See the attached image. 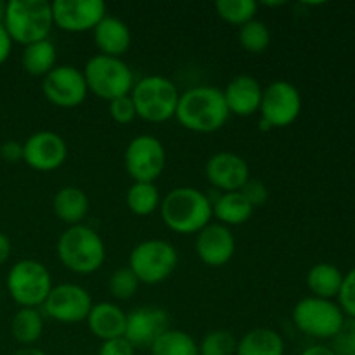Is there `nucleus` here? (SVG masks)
I'll return each mask as SVG.
<instances>
[{
  "instance_id": "1",
  "label": "nucleus",
  "mask_w": 355,
  "mask_h": 355,
  "mask_svg": "<svg viewBox=\"0 0 355 355\" xmlns=\"http://www.w3.org/2000/svg\"><path fill=\"white\" fill-rule=\"evenodd\" d=\"M229 113L222 89L198 85L180 94L175 118L186 130L194 134H214L227 123Z\"/></svg>"
},
{
  "instance_id": "2",
  "label": "nucleus",
  "mask_w": 355,
  "mask_h": 355,
  "mask_svg": "<svg viewBox=\"0 0 355 355\" xmlns=\"http://www.w3.org/2000/svg\"><path fill=\"white\" fill-rule=\"evenodd\" d=\"M159 215L166 227L175 234H198L214 218L211 200L198 187L182 186L162 198Z\"/></svg>"
},
{
  "instance_id": "3",
  "label": "nucleus",
  "mask_w": 355,
  "mask_h": 355,
  "mask_svg": "<svg viewBox=\"0 0 355 355\" xmlns=\"http://www.w3.org/2000/svg\"><path fill=\"white\" fill-rule=\"evenodd\" d=\"M58 259L69 272L89 276L106 262V245L96 229L85 224L71 225L58 239Z\"/></svg>"
},
{
  "instance_id": "4",
  "label": "nucleus",
  "mask_w": 355,
  "mask_h": 355,
  "mask_svg": "<svg viewBox=\"0 0 355 355\" xmlns=\"http://www.w3.org/2000/svg\"><path fill=\"white\" fill-rule=\"evenodd\" d=\"M3 28L12 44L23 47L47 40L54 28L52 7L47 0H9Z\"/></svg>"
},
{
  "instance_id": "5",
  "label": "nucleus",
  "mask_w": 355,
  "mask_h": 355,
  "mask_svg": "<svg viewBox=\"0 0 355 355\" xmlns=\"http://www.w3.org/2000/svg\"><path fill=\"white\" fill-rule=\"evenodd\" d=\"M132 103L137 118L148 123H165L175 118L180 92L175 83L163 75L142 76L132 87Z\"/></svg>"
},
{
  "instance_id": "6",
  "label": "nucleus",
  "mask_w": 355,
  "mask_h": 355,
  "mask_svg": "<svg viewBox=\"0 0 355 355\" xmlns=\"http://www.w3.org/2000/svg\"><path fill=\"white\" fill-rule=\"evenodd\" d=\"M87 89L103 101H113L118 97L130 96L135 78L130 66L121 58L110 55H92L83 66Z\"/></svg>"
},
{
  "instance_id": "7",
  "label": "nucleus",
  "mask_w": 355,
  "mask_h": 355,
  "mask_svg": "<svg viewBox=\"0 0 355 355\" xmlns=\"http://www.w3.org/2000/svg\"><path fill=\"white\" fill-rule=\"evenodd\" d=\"M179 253L166 239H146L137 243L128 255V269L135 274L141 284L163 283L175 272Z\"/></svg>"
},
{
  "instance_id": "8",
  "label": "nucleus",
  "mask_w": 355,
  "mask_h": 355,
  "mask_svg": "<svg viewBox=\"0 0 355 355\" xmlns=\"http://www.w3.org/2000/svg\"><path fill=\"white\" fill-rule=\"evenodd\" d=\"M6 286L19 309H40L54 283L49 269L40 260L23 259L9 269Z\"/></svg>"
},
{
  "instance_id": "9",
  "label": "nucleus",
  "mask_w": 355,
  "mask_h": 355,
  "mask_svg": "<svg viewBox=\"0 0 355 355\" xmlns=\"http://www.w3.org/2000/svg\"><path fill=\"white\" fill-rule=\"evenodd\" d=\"M298 331L318 340H333L345 322V314L338 304L318 297H305L291 312Z\"/></svg>"
},
{
  "instance_id": "10",
  "label": "nucleus",
  "mask_w": 355,
  "mask_h": 355,
  "mask_svg": "<svg viewBox=\"0 0 355 355\" xmlns=\"http://www.w3.org/2000/svg\"><path fill=\"white\" fill-rule=\"evenodd\" d=\"M125 170L134 182H153L159 179L166 166L163 142L151 134L135 135L123 155Z\"/></svg>"
},
{
  "instance_id": "11",
  "label": "nucleus",
  "mask_w": 355,
  "mask_h": 355,
  "mask_svg": "<svg viewBox=\"0 0 355 355\" xmlns=\"http://www.w3.org/2000/svg\"><path fill=\"white\" fill-rule=\"evenodd\" d=\"M302 94L293 83L286 80H276L263 87L260 120L270 128H286L298 120L302 113Z\"/></svg>"
},
{
  "instance_id": "12",
  "label": "nucleus",
  "mask_w": 355,
  "mask_h": 355,
  "mask_svg": "<svg viewBox=\"0 0 355 355\" xmlns=\"http://www.w3.org/2000/svg\"><path fill=\"white\" fill-rule=\"evenodd\" d=\"M94 302L89 291L75 283L55 284L42 305V314L61 324L85 322Z\"/></svg>"
},
{
  "instance_id": "13",
  "label": "nucleus",
  "mask_w": 355,
  "mask_h": 355,
  "mask_svg": "<svg viewBox=\"0 0 355 355\" xmlns=\"http://www.w3.org/2000/svg\"><path fill=\"white\" fill-rule=\"evenodd\" d=\"M42 92L51 104L68 110L85 103L89 89L82 69L73 64H59L42 78Z\"/></svg>"
},
{
  "instance_id": "14",
  "label": "nucleus",
  "mask_w": 355,
  "mask_h": 355,
  "mask_svg": "<svg viewBox=\"0 0 355 355\" xmlns=\"http://www.w3.org/2000/svg\"><path fill=\"white\" fill-rule=\"evenodd\" d=\"M66 159L68 144L58 132L38 130L23 142V162L35 172H55Z\"/></svg>"
},
{
  "instance_id": "15",
  "label": "nucleus",
  "mask_w": 355,
  "mask_h": 355,
  "mask_svg": "<svg viewBox=\"0 0 355 355\" xmlns=\"http://www.w3.org/2000/svg\"><path fill=\"white\" fill-rule=\"evenodd\" d=\"M51 7L54 26L66 33L92 31L107 14L103 0H54Z\"/></svg>"
},
{
  "instance_id": "16",
  "label": "nucleus",
  "mask_w": 355,
  "mask_h": 355,
  "mask_svg": "<svg viewBox=\"0 0 355 355\" xmlns=\"http://www.w3.org/2000/svg\"><path fill=\"white\" fill-rule=\"evenodd\" d=\"M205 175L208 182L220 193L241 191L243 186L252 179L246 159L231 151L211 155L205 165Z\"/></svg>"
},
{
  "instance_id": "17",
  "label": "nucleus",
  "mask_w": 355,
  "mask_h": 355,
  "mask_svg": "<svg viewBox=\"0 0 355 355\" xmlns=\"http://www.w3.org/2000/svg\"><path fill=\"white\" fill-rule=\"evenodd\" d=\"M198 259L207 267H224L236 253V238L231 227L210 222L196 234L194 241Z\"/></svg>"
},
{
  "instance_id": "18",
  "label": "nucleus",
  "mask_w": 355,
  "mask_h": 355,
  "mask_svg": "<svg viewBox=\"0 0 355 355\" xmlns=\"http://www.w3.org/2000/svg\"><path fill=\"white\" fill-rule=\"evenodd\" d=\"M168 314L163 309L148 305L134 309L127 314L125 338L135 349H149L159 335L168 329Z\"/></svg>"
},
{
  "instance_id": "19",
  "label": "nucleus",
  "mask_w": 355,
  "mask_h": 355,
  "mask_svg": "<svg viewBox=\"0 0 355 355\" xmlns=\"http://www.w3.org/2000/svg\"><path fill=\"white\" fill-rule=\"evenodd\" d=\"M224 92L225 104L231 114L236 116H253L260 111L262 104L263 87L260 85L259 80L252 75H238L222 89Z\"/></svg>"
},
{
  "instance_id": "20",
  "label": "nucleus",
  "mask_w": 355,
  "mask_h": 355,
  "mask_svg": "<svg viewBox=\"0 0 355 355\" xmlns=\"http://www.w3.org/2000/svg\"><path fill=\"white\" fill-rule=\"evenodd\" d=\"M87 328L101 342L125 336L127 312L113 302H97L92 305L85 319Z\"/></svg>"
},
{
  "instance_id": "21",
  "label": "nucleus",
  "mask_w": 355,
  "mask_h": 355,
  "mask_svg": "<svg viewBox=\"0 0 355 355\" xmlns=\"http://www.w3.org/2000/svg\"><path fill=\"white\" fill-rule=\"evenodd\" d=\"M92 35L99 54L110 55V58H121L127 54L132 45V33L128 24L120 17L110 16V14H106L99 21V24L92 30Z\"/></svg>"
},
{
  "instance_id": "22",
  "label": "nucleus",
  "mask_w": 355,
  "mask_h": 355,
  "mask_svg": "<svg viewBox=\"0 0 355 355\" xmlns=\"http://www.w3.org/2000/svg\"><path fill=\"white\" fill-rule=\"evenodd\" d=\"M89 196L83 189L75 186H64L52 198V210L55 217L68 227L78 225L89 215Z\"/></svg>"
},
{
  "instance_id": "23",
  "label": "nucleus",
  "mask_w": 355,
  "mask_h": 355,
  "mask_svg": "<svg viewBox=\"0 0 355 355\" xmlns=\"http://www.w3.org/2000/svg\"><path fill=\"white\" fill-rule=\"evenodd\" d=\"M211 210L218 224L225 227H236L246 224L252 218L255 208L243 196L241 191H234V193H222L217 200L211 201Z\"/></svg>"
},
{
  "instance_id": "24",
  "label": "nucleus",
  "mask_w": 355,
  "mask_h": 355,
  "mask_svg": "<svg viewBox=\"0 0 355 355\" xmlns=\"http://www.w3.org/2000/svg\"><path fill=\"white\" fill-rule=\"evenodd\" d=\"M284 340L272 328H253L238 340L236 355H284Z\"/></svg>"
},
{
  "instance_id": "25",
  "label": "nucleus",
  "mask_w": 355,
  "mask_h": 355,
  "mask_svg": "<svg viewBox=\"0 0 355 355\" xmlns=\"http://www.w3.org/2000/svg\"><path fill=\"white\" fill-rule=\"evenodd\" d=\"M55 62H58V49L52 44L51 38L23 47L21 66H23L28 75L44 78L45 75H49L58 66Z\"/></svg>"
},
{
  "instance_id": "26",
  "label": "nucleus",
  "mask_w": 355,
  "mask_h": 355,
  "mask_svg": "<svg viewBox=\"0 0 355 355\" xmlns=\"http://www.w3.org/2000/svg\"><path fill=\"white\" fill-rule=\"evenodd\" d=\"M305 281H307V288L311 290L312 297L331 300L338 297L343 283V272L333 263L321 262L311 267Z\"/></svg>"
},
{
  "instance_id": "27",
  "label": "nucleus",
  "mask_w": 355,
  "mask_h": 355,
  "mask_svg": "<svg viewBox=\"0 0 355 355\" xmlns=\"http://www.w3.org/2000/svg\"><path fill=\"white\" fill-rule=\"evenodd\" d=\"M44 314L40 309H17L10 319V335L19 345L33 347L44 335Z\"/></svg>"
},
{
  "instance_id": "28",
  "label": "nucleus",
  "mask_w": 355,
  "mask_h": 355,
  "mask_svg": "<svg viewBox=\"0 0 355 355\" xmlns=\"http://www.w3.org/2000/svg\"><path fill=\"white\" fill-rule=\"evenodd\" d=\"M127 208L137 217H148L162 205V194L156 184L153 182H134L127 191Z\"/></svg>"
},
{
  "instance_id": "29",
  "label": "nucleus",
  "mask_w": 355,
  "mask_h": 355,
  "mask_svg": "<svg viewBox=\"0 0 355 355\" xmlns=\"http://www.w3.org/2000/svg\"><path fill=\"white\" fill-rule=\"evenodd\" d=\"M151 355H200L198 342L182 329L168 328L149 347Z\"/></svg>"
},
{
  "instance_id": "30",
  "label": "nucleus",
  "mask_w": 355,
  "mask_h": 355,
  "mask_svg": "<svg viewBox=\"0 0 355 355\" xmlns=\"http://www.w3.org/2000/svg\"><path fill=\"white\" fill-rule=\"evenodd\" d=\"M259 3L255 0H217L215 12L224 23L241 28L243 24L255 19Z\"/></svg>"
},
{
  "instance_id": "31",
  "label": "nucleus",
  "mask_w": 355,
  "mask_h": 355,
  "mask_svg": "<svg viewBox=\"0 0 355 355\" xmlns=\"http://www.w3.org/2000/svg\"><path fill=\"white\" fill-rule=\"evenodd\" d=\"M238 42L246 52L260 54L270 45V30L263 21L253 19L243 24L238 31Z\"/></svg>"
},
{
  "instance_id": "32",
  "label": "nucleus",
  "mask_w": 355,
  "mask_h": 355,
  "mask_svg": "<svg viewBox=\"0 0 355 355\" xmlns=\"http://www.w3.org/2000/svg\"><path fill=\"white\" fill-rule=\"evenodd\" d=\"M238 338L229 329H211L198 343L200 355H236Z\"/></svg>"
},
{
  "instance_id": "33",
  "label": "nucleus",
  "mask_w": 355,
  "mask_h": 355,
  "mask_svg": "<svg viewBox=\"0 0 355 355\" xmlns=\"http://www.w3.org/2000/svg\"><path fill=\"white\" fill-rule=\"evenodd\" d=\"M139 279L135 277V274L132 272L128 267H121V269H116L110 276V281H107V288H110L111 297L116 298V300H130L139 290Z\"/></svg>"
},
{
  "instance_id": "34",
  "label": "nucleus",
  "mask_w": 355,
  "mask_h": 355,
  "mask_svg": "<svg viewBox=\"0 0 355 355\" xmlns=\"http://www.w3.org/2000/svg\"><path fill=\"white\" fill-rule=\"evenodd\" d=\"M110 116L114 123L118 125H130L132 121L137 118V113H135V106L132 103L130 96L118 97V99L110 101Z\"/></svg>"
},
{
  "instance_id": "35",
  "label": "nucleus",
  "mask_w": 355,
  "mask_h": 355,
  "mask_svg": "<svg viewBox=\"0 0 355 355\" xmlns=\"http://www.w3.org/2000/svg\"><path fill=\"white\" fill-rule=\"evenodd\" d=\"M336 298H338V305L343 314L355 319V267L343 274V283Z\"/></svg>"
},
{
  "instance_id": "36",
  "label": "nucleus",
  "mask_w": 355,
  "mask_h": 355,
  "mask_svg": "<svg viewBox=\"0 0 355 355\" xmlns=\"http://www.w3.org/2000/svg\"><path fill=\"white\" fill-rule=\"evenodd\" d=\"M331 349L336 355H355V319H345L338 335L333 338Z\"/></svg>"
},
{
  "instance_id": "37",
  "label": "nucleus",
  "mask_w": 355,
  "mask_h": 355,
  "mask_svg": "<svg viewBox=\"0 0 355 355\" xmlns=\"http://www.w3.org/2000/svg\"><path fill=\"white\" fill-rule=\"evenodd\" d=\"M241 194L250 201V205H252L253 208L262 207L267 201V198H269V191H267L266 184L259 179H250L248 182L243 186Z\"/></svg>"
},
{
  "instance_id": "38",
  "label": "nucleus",
  "mask_w": 355,
  "mask_h": 355,
  "mask_svg": "<svg viewBox=\"0 0 355 355\" xmlns=\"http://www.w3.org/2000/svg\"><path fill=\"white\" fill-rule=\"evenodd\" d=\"M135 347L128 342L125 336L101 343L99 354L97 355H135Z\"/></svg>"
},
{
  "instance_id": "39",
  "label": "nucleus",
  "mask_w": 355,
  "mask_h": 355,
  "mask_svg": "<svg viewBox=\"0 0 355 355\" xmlns=\"http://www.w3.org/2000/svg\"><path fill=\"white\" fill-rule=\"evenodd\" d=\"M0 158L7 163H17L23 159V144L17 141H6L0 146Z\"/></svg>"
},
{
  "instance_id": "40",
  "label": "nucleus",
  "mask_w": 355,
  "mask_h": 355,
  "mask_svg": "<svg viewBox=\"0 0 355 355\" xmlns=\"http://www.w3.org/2000/svg\"><path fill=\"white\" fill-rule=\"evenodd\" d=\"M10 52H12V40H10L3 24H0V66L9 59Z\"/></svg>"
},
{
  "instance_id": "41",
  "label": "nucleus",
  "mask_w": 355,
  "mask_h": 355,
  "mask_svg": "<svg viewBox=\"0 0 355 355\" xmlns=\"http://www.w3.org/2000/svg\"><path fill=\"white\" fill-rule=\"evenodd\" d=\"M10 253H12V243L9 236L6 232H0V266H3L10 259Z\"/></svg>"
},
{
  "instance_id": "42",
  "label": "nucleus",
  "mask_w": 355,
  "mask_h": 355,
  "mask_svg": "<svg viewBox=\"0 0 355 355\" xmlns=\"http://www.w3.org/2000/svg\"><path fill=\"white\" fill-rule=\"evenodd\" d=\"M300 355H336L333 352L331 347H326V345H312L307 347Z\"/></svg>"
},
{
  "instance_id": "43",
  "label": "nucleus",
  "mask_w": 355,
  "mask_h": 355,
  "mask_svg": "<svg viewBox=\"0 0 355 355\" xmlns=\"http://www.w3.org/2000/svg\"><path fill=\"white\" fill-rule=\"evenodd\" d=\"M12 355H49V354L44 352L42 349H38V347H21V349H17Z\"/></svg>"
},
{
  "instance_id": "44",
  "label": "nucleus",
  "mask_w": 355,
  "mask_h": 355,
  "mask_svg": "<svg viewBox=\"0 0 355 355\" xmlns=\"http://www.w3.org/2000/svg\"><path fill=\"white\" fill-rule=\"evenodd\" d=\"M6 10H7V2L0 0V24H3V19H6Z\"/></svg>"
},
{
  "instance_id": "45",
  "label": "nucleus",
  "mask_w": 355,
  "mask_h": 355,
  "mask_svg": "<svg viewBox=\"0 0 355 355\" xmlns=\"http://www.w3.org/2000/svg\"><path fill=\"white\" fill-rule=\"evenodd\" d=\"M82 355H90V354H82Z\"/></svg>"
}]
</instances>
